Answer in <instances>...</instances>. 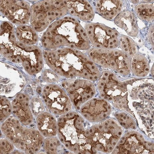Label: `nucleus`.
I'll return each instance as SVG.
<instances>
[{
    "instance_id": "1",
    "label": "nucleus",
    "mask_w": 154,
    "mask_h": 154,
    "mask_svg": "<svg viewBox=\"0 0 154 154\" xmlns=\"http://www.w3.org/2000/svg\"><path fill=\"white\" fill-rule=\"evenodd\" d=\"M43 55L48 65L60 76L82 77L91 81L98 78L99 71L95 64L78 49L66 47L46 50L44 51Z\"/></svg>"
},
{
    "instance_id": "2",
    "label": "nucleus",
    "mask_w": 154,
    "mask_h": 154,
    "mask_svg": "<svg viewBox=\"0 0 154 154\" xmlns=\"http://www.w3.org/2000/svg\"><path fill=\"white\" fill-rule=\"evenodd\" d=\"M42 47L55 50L61 46L88 51L90 42L84 28L75 18L66 16L52 23L41 38Z\"/></svg>"
},
{
    "instance_id": "3",
    "label": "nucleus",
    "mask_w": 154,
    "mask_h": 154,
    "mask_svg": "<svg viewBox=\"0 0 154 154\" xmlns=\"http://www.w3.org/2000/svg\"><path fill=\"white\" fill-rule=\"evenodd\" d=\"M0 53L11 62L21 63L30 75L38 74L43 69L42 51L38 46H29L17 41L16 34L1 40Z\"/></svg>"
},
{
    "instance_id": "4",
    "label": "nucleus",
    "mask_w": 154,
    "mask_h": 154,
    "mask_svg": "<svg viewBox=\"0 0 154 154\" xmlns=\"http://www.w3.org/2000/svg\"><path fill=\"white\" fill-rule=\"evenodd\" d=\"M1 128L6 138L25 153H36L43 145L44 136L40 132L22 126L15 117L8 118L1 125Z\"/></svg>"
},
{
    "instance_id": "5",
    "label": "nucleus",
    "mask_w": 154,
    "mask_h": 154,
    "mask_svg": "<svg viewBox=\"0 0 154 154\" xmlns=\"http://www.w3.org/2000/svg\"><path fill=\"white\" fill-rule=\"evenodd\" d=\"M84 120L75 112L62 115L58 119L57 134L60 142L67 149L76 153H84L87 135L83 127Z\"/></svg>"
},
{
    "instance_id": "6",
    "label": "nucleus",
    "mask_w": 154,
    "mask_h": 154,
    "mask_svg": "<svg viewBox=\"0 0 154 154\" xmlns=\"http://www.w3.org/2000/svg\"><path fill=\"white\" fill-rule=\"evenodd\" d=\"M68 12L67 1H40L31 6V26L37 32H40L48 27L55 20L64 17Z\"/></svg>"
},
{
    "instance_id": "7",
    "label": "nucleus",
    "mask_w": 154,
    "mask_h": 154,
    "mask_svg": "<svg viewBox=\"0 0 154 154\" xmlns=\"http://www.w3.org/2000/svg\"><path fill=\"white\" fill-rule=\"evenodd\" d=\"M89 57L94 63L111 69L119 74L127 75L130 72V57L118 49L91 48L88 51Z\"/></svg>"
},
{
    "instance_id": "8",
    "label": "nucleus",
    "mask_w": 154,
    "mask_h": 154,
    "mask_svg": "<svg viewBox=\"0 0 154 154\" xmlns=\"http://www.w3.org/2000/svg\"><path fill=\"white\" fill-rule=\"evenodd\" d=\"M85 29L89 41L98 49H113L119 46L120 34L116 30L100 23H88Z\"/></svg>"
},
{
    "instance_id": "9",
    "label": "nucleus",
    "mask_w": 154,
    "mask_h": 154,
    "mask_svg": "<svg viewBox=\"0 0 154 154\" xmlns=\"http://www.w3.org/2000/svg\"><path fill=\"white\" fill-rule=\"evenodd\" d=\"M42 97L47 108L54 115H64L71 108V102L66 94L57 85L45 86L42 91Z\"/></svg>"
},
{
    "instance_id": "10",
    "label": "nucleus",
    "mask_w": 154,
    "mask_h": 154,
    "mask_svg": "<svg viewBox=\"0 0 154 154\" xmlns=\"http://www.w3.org/2000/svg\"><path fill=\"white\" fill-rule=\"evenodd\" d=\"M0 2L1 13L12 23L24 25L29 21L31 7L26 1L3 0Z\"/></svg>"
},
{
    "instance_id": "11",
    "label": "nucleus",
    "mask_w": 154,
    "mask_h": 154,
    "mask_svg": "<svg viewBox=\"0 0 154 154\" xmlns=\"http://www.w3.org/2000/svg\"><path fill=\"white\" fill-rule=\"evenodd\" d=\"M61 86L68 93L74 105L79 109L80 106L91 96L94 87L87 80L69 79L63 81Z\"/></svg>"
},
{
    "instance_id": "12",
    "label": "nucleus",
    "mask_w": 154,
    "mask_h": 154,
    "mask_svg": "<svg viewBox=\"0 0 154 154\" xmlns=\"http://www.w3.org/2000/svg\"><path fill=\"white\" fill-rule=\"evenodd\" d=\"M30 102L28 95L20 93L16 96L11 102L12 113L22 124L26 126L31 125L33 121Z\"/></svg>"
},
{
    "instance_id": "13",
    "label": "nucleus",
    "mask_w": 154,
    "mask_h": 154,
    "mask_svg": "<svg viewBox=\"0 0 154 154\" xmlns=\"http://www.w3.org/2000/svg\"><path fill=\"white\" fill-rule=\"evenodd\" d=\"M68 12L71 16L84 21H89L94 17V9L88 1H67Z\"/></svg>"
},
{
    "instance_id": "14",
    "label": "nucleus",
    "mask_w": 154,
    "mask_h": 154,
    "mask_svg": "<svg viewBox=\"0 0 154 154\" xmlns=\"http://www.w3.org/2000/svg\"><path fill=\"white\" fill-rule=\"evenodd\" d=\"M14 71H13V72ZM18 71H16L14 75H9L6 77H1V94L7 97H13L23 89L24 85V79L22 75H20Z\"/></svg>"
},
{
    "instance_id": "15",
    "label": "nucleus",
    "mask_w": 154,
    "mask_h": 154,
    "mask_svg": "<svg viewBox=\"0 0 154 154\" xmlns=\"http://www.w3.org/2000/svg\"><path fill=\"white\" fill-rule=\"evenodd\" d=\"M123 1L118 0H99L95 2L96 12L108 20L115 19L122 11Z\"/></svg>"
},
{
    "instance_id": "16",
    "label": "nucleus",
    "mask_w": 154,
    "mask_h": 154,
    "mask_svg": "<svg viewBox=\"0 0 154 154\" xmlns=\"http://www.w3.org/2000/svg\"><path fill=\"white\" fill-rule=\"evenodd\" d=\"M38 130L44 137H55L57 134V124L55 118L52 114L44 112L37 117Z\"/></svg>"
},
{
    "instance_id": "17",
    "label": "nucleus",
    "mask_w": 154,
    "mask_h": 154,
    "mask_svg": "<svg viewBox=\"0 0 154 154\" xmlns=\"http://www.w3.org/2000/svg\"><path fill=\"white\" fill-rule=\"evenodd\" d=\"M115 24L123 29L128 35L137 37L138 34V28L134 15L128 11L121 12L114 19Z\"/></svg>"
},
{
    "instance_id": "18",
    "label": "nucleus",
    "mask_w": 154,
    "mask_h": 154,
    "mask_svg": "<svg viewBox=\"0 0 154 154\" xmlns=\"http://www.w3.org/2000/svg\"><path fill=\"white\" fill-rule=\"evenodd\" d=\"M16 31L18 40L21 43L33 46L38 42V36L37 32L32 27L26 25L19 26Z\"/></svg>"
},
{
    "instance_id": "19",
    "label": "nucleus",
    "mask_w": 154,
    "mask_h": 154,
    "mask_svg": "<svg viewBox=\"0 0 154 154\" xmlns=\"http://www.w3.org/2000/svg\"><path fill=\"white\" fill-rule=\"evenodd\" d=\"M130 67L133 73L137 76H145L149 71L148 60L140 54H137L130 57Z\"/></svg>"
},
{
    "instance_id": "20",
    "label": "nucleus",
    "mask_w": 154,
    "mask_h": 154,
    "mask_svg": "<svg viewBox=\"0 0 154 154\" xmlns=\"http://www.w3.org/2000/svg\"><path fill=\"white\" fill-rule=\"evenodd\" d=\"M135 11L137 17L141 20L148 22L153 20V3H145L139 4L135 8Z\"/></svg>"
},
{
    "instance_id": "21",
    "label": "nucleus",
    "mask_w": 154,
    "mask_h": 154,
    "mask_svg": "<svg viewBox=\"0 0 154 154\" xmlns=\"http://www.w3.org/2000/svg\"><path fill=\"white\" fill-rule=\"evenodd\" d=\"M119 46L122 51L131 57L137 54V44L131 38L123 35H120L119 38Z\"/></svg>"
},
{
    "instance_id": "22",
    "label": "nucleus",
    "mask_w": 154,
    "mask_h": 154,
    "mask_svg": "<svg viewBox=\"0 0 154 154\" xmlns=\"http://www.w3.org/2000/svg\"><path fill=\"white\" fill-rule=\"evenodd\" d=\"M43 146L47 153L57 154L61 151L60 141L54 137H47L44 140Z\"/></svg>"
},
{
    "instance_id": "23",
    "label": "nucleus",
    "mask_w": 154,
    "mask_h": 154,
    "mask_svg": "<svg viewBox=\"0 0 154 154\" xmlns=\"http://www.w3.org/2000/svg\"><path fill=\"white\" fill-rule=\"evenodd\" d=\"M0 103V121L2 122H5L9 118V116L12 112V106L9 100L2 96H1Z\"/></svg>"
},
{
    "instance_id": "24",
    "label": "nucleus",
    "mask_w": 154,
    "mask_h": 154,
    "mask_svg": "<svg viewBox=\"0 0 154 154\" xmlns=\"http://www.w3.org/2000/svg\"><path fill=\"white\" fill-rule=\"evenodd\" d=\"M30 108L33 115L37 117L45 112V106L40 99L36 97H32L30 102Z\"/></svg>"
},
{
    "instance_id": "25",
    "label": "nucleus",
    "mask_w": 154,
    "mask_h": 154,
    "mask_svg": "<svg viewBox=\"0 0 154 154\" xmlns=\"http://www.w3.org/2000/svg\"><path fill=\"white\" fill-rule=\"evenodd\" d=\"M14 149V146L7 138H1L0 141V154L12 153Z\"/></svg>"
},
{
    "instance_id": "26",
    "label": "nucleus",
    "mask_w": 154,
    "mask_h": 154,
    "mask_svg": "<svg viewBox=\"0 0 154 154\" xmlns=\"http://www.w3.org/2000/svg\"><path fill=\"white\" fill-rule=\"evenodd\" d=\"M42 78L44 81L49 83H52L59 81L58 75L53 70H44L42 73Z\"/></svg>"
},
{
    "instance_id": "27",
    "label": "nucleus",
    "mask_w": 154,
    "mask_h": 154,
    "mask_svg": "<svg viewBox=\"0 0 154 154\" xmlns=\"http://www.w3.org/2000/svg\"><path fill=\"white\" fill-rule=\"evenodd\" d=\"M148 40L149 43L154 49V25L152 24L149 29L148 34Z\"/></svg>"
},
{
    "instance_id": "28",
    "label": "nucleus",
    "mask_w": 154,
    "mask_h": 154,
    "mask_svg": "<svg viewBox=\"0 0 154 154\" xmlns=\"http://www.w3.org/2000/svg\"><path fill=\"white\" fill-rule=\"evenodd\" d=\"M112 147H109V149H110V150H112Z\"/></svg>"
},
{
    "instance_id": "29",
    "label": "nucleus",
    "mask_w": 154,
    "mask_h": 154,
    "mask_svg": "<svg viewBox=\"0 0 154 154\" xmlns=\"http://www.w3.org/2000/svg\"><path fill=\"white\" fill-rule=\"evenodd\" d=\"M121 134H122V133H121V132H119V135H121Z\"/></svg>"
},
{
    "instance_id": "30",
    "label": "nucleus",
    "mask_w": 154,
    "mask_h": 154,
    "mask_svg": "<svg viewBox=\"0 0 154 154\" xmlns=\"http://www.w3.org/2000/svg\"><path fill=\"white\" fill-rule=\"evenodd\" d=\"M105 125H106V126H108V124H107V123H106Z\"/></svg>"
},
{
    "instance_id": "31",
    "label": "nucleus",
    "mask_w": 154,
    "mask_h": 154,
    "mask_svg": "<svg viewBox=\"0 0 154 154\" xmlns=\"http://www.w3.org/2000/svg\"><path fill=\"white\" fill-rule=\"evenodd\" d=\"M123 118H124V119H126V117H124Z\"/></svg>"
},
{
    "instance_id": "32",
    "label": "nucleus",
    "mask_w": 154,
    "mask_h": 154,
    "mask_svg": "<svg viewBox=\"0 0 154 154\" xmlns=\"http://www.w3.org/2000/svg\"><path fill=\"white\" fill-rule=\"evenodd\" d=\"M123 143V141H121V142H120L121 143Z\"/></svg>"
},
{
    "instance_id": "33",
    "label": "nucleus",
    "mask_w": 154,
    "mask_h": 154,
    "mask_svg": "<svg viewBox=\"0 0 154 154\" xmlns=\"http://www.w3.org/2000/svg\"><path fill=\"white\" fill-rule=\"evenodd\" d=\"M106 116V115H105V114H104V115H103L104 117H105Z\"/></svg>"
},
{
    "instance_id": "34",
    "label": "nucleus",
    "mask_w": 154,
    "mask_h": 154,
    "mask_svg": "<svg viewBox=\"0 0 154 154\" xmlns=\"http://www.w3.org/2000/svg\"><path fill=\"white\" fill-rule=\"evenodd\" d=\"M100 129H101L102 128V127L101 126H100Z\"/></svg>"
},
{
    "instance_id": "35",
    "label": "nucleus",
    "mask_w": 154,
    "mask_h": 154,
    "mask_svg": "<svg viewBox=\"0 0 154 154\" xmlns=\"http://www.w3.org/2000/svg\"><path fill=\"white\" fill-rule=\"evenodd\" d=\"M121 117H123V115H121Z\"/></svg>"
},
{
    "instance_id": "36",
    "label": "nucleus",
    "mask_w": 154,
    "mask_h": 154,
    "mask_svg": "<svg viewBox=\"0 0 154 154\" xmlns=\"http://www.w3.org/2000/svg\"><path fill=\"white\" fill-rule=\"evenodd\" d=\"M148 145H149V146H151V143H148Z\"/></svg>"
},
{
    "instance_id": "37",
    "label": "nucleus",
    "mask_w": 154,
    "mask_h": 154,
    "mask_svg": "<svg viewBox=\"0 0 154 154\" xmlns=\"http://www.w3.org/2000/svg\"><path fill=\"white\" fill-rule=\"evenodd\" d=\"M112 100V98H111V97H110V98H109V100Z\"/></svg>"
},
{
    "instance_id": "38",
    "label": "nucleus",
    "mask_w": 154,
    "mask_h": 154,
    "mask_svg": "<svg viewBox=\"0 0 154 154\" xmlns=\"http://www.w3.org/2000/svg\"><path fill=\"white\" fill-rule=\"evenodd\" d=\"M104 98L107 99V98H108V97H106V96H105V97H104Z\"/></svg>"
},
{
    "instance_id": "39",
    "label": "nucleus",
    "mask_w": 154,
    "mask_h": 154,
    "mask_svg": "<svg viewBox=\"0 0 154 154\" xmlns=\"http://www.w3.org/2000/svg\"><path fill=\"white\" fill-rule=\"evenodd\" d=\"M116 148H117V149H119V146H117Z\"/></svg>"
},
{
    "instance_id": "40",
    "label": "nucleus",
    "mask_w": 154,
    "mask_h": 154,
    "mask_svg": "<svg viewBox=\"0 0 154 154\" xmlns=\"http://www.w3.org/2000/svg\"><path fill=\"white\" fill-rule=\"evenodd\" d=\"M122 139H123V140H125V137H123V138H122Z\"/></svg>"
},
{
    "instance_id": "41",
    "label": "nucleus",
    "mask_w": 154,
    "mask_h": 154,
    "mask_svg": "<svg viewBox=\"0 0 154 154\" xmlns=\"http://www.w3.org/2000/svg\"><path fill=\"white\" fill-rule=\"evenodd\" d=\"M123 125H126V124H125V123H123Z\"/></svg>"
},
{
    "instance_id": "42",
    "label": "nucleus",
    "mask_w": 154,
    "mask_h": 154,
    "mask_svg": "<svg viewBox=\"0 0 154 154\" xmlns=\"http://www.w3.org/2000/svg\"><path fill=\"white\" fill-rule=\"evenodd\" d=\"M121 123V125H123V124H122V123Z\"/></svg>"
},
{
    "instance_id": "43",
    "label": "nucleus",
    "mask_w": 154,
    "mask_h": 154,
    "mask_svg": "<svg viewBox=\"0 0 154 154\" xmlns=\"http://www.w3.org/2000/svg\"><path fill=\"white\" fill-rule=\"evenodd\" d=\"M116 116H118V114H117Z\"/></svg>"
}]
</instances>
